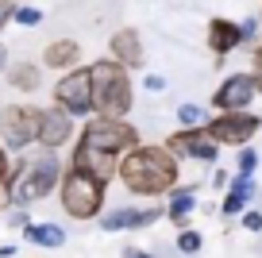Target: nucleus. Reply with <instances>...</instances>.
I'll list each match as a JSON object with an SVG mask.
<instances>
[{"label":"nucleus","mask_w":262,"mask_h":258,"mask_svg":"<svg viewBox=\"0 0 262 258\" xmlns=\"http://www.w3.org/2000/svg\"><path fill=\"white\" fill-rule=\"evenodd\" d=\"M120 185L131 197H143V201H158V197H170L181 185V158L170 154L166 143H143L131 154H123L120 162Z\"/></svg>","instance_id":"f257e3e1"},{"label":"nucleus","mask_w":262,"mask_h":258,"mask_svg":"<svg viewBox=\"0 0 262 258\" xmlns=\"http://www.w3.org/2000/svg\"><path fill=\"white\" fill-rule=\"evenodd\" d=\"M66 169L70 166L62 162L58 150L35 146V150H27V154H16V169H12V185H8L12 208H31V204L47 201L50 193H58Z\"/></svg>","instance_id":"f03ea898"},{"label":"nucleus","mask_w":262,"mask_h":258,"mask_svg":"<svg viewBox=\"0 0 262 258\" xmlns=\"http://www.w3.org/2000/svg\"><path fill=\"white\" fill-rule=\"evenodd\" d=\"M89 77H93V116H116L127 120L135 108V85H131V70L120 66L116 58H97L89 62Z\"/></svg>","instance_id":"7ed1b4c3"},{"label":"nucleus","mask_w":262,"mask_h":258,"mask_svg":"<svg viewBox=\"0 0 262 258\" xmlns=\"http://www.w3.org/2000/svg\"><path fill=\"white\" fill-rule=\"evenodd\" d=\"M104 189L97 178H89V174H81V169H66L62 185H58V204H62V212L70 220H81V224H89V220H100L104 216Z\"/></svg>","instance_id":"20e7f679"},{"label":"nucleus","mask_w":262,"mask_h":258,"mask_svg":"<svg viewBox=\"0 0 262 258\" xmlns=\"http://www.w3.org/2000/svg\"><path fill=\"white\" fill-rule=\"evenodd\" d=\"M77 143H89V146H97V150H108V154H116V158H123V154H131L135 146H143V139H139V127L127 123V120L89 116V120L81 123V131H77Z\"/></svg>","instance_id":"39448f33"},{"label":"nucleus","mask_w":262,"mask_h":258,"mask_svg":"<svg viewBox=\"0 0 262 258\" xmlns=\"http://www.w3.org/2000/svg\"><path fill=\"white\" fill-rule=\"evenodd\" d=\"M42 127V108L35 104H4L0 108V143L12 154H27L39 146Z\"/></svg>","instance_id":"423d86ee"},{"label":"nucleus","mask_w":262,"mask_h":258,"mask_svg":"<svg viewBox=\"0 0 262 258\" xmlns=\"http://www.w3.org/2000/svg\"><path fill=\"white\" fill-rule=\"evenodd\" d=\"M54 104L66 108L74 120H89L97 108H93V77H89V66H77V70L62 73L54 81Z\"/></svg>","instance_id":"0eeeda50"},{"label":"nucleus","mask_w":262,"mask_h":258,"mask_svg":"<svg viewBox=\"0 0 262 258\" xmlns=\"http://www.w3.org/2000/svg\"><path fill=\"white\" fill-rule=\"evenodd\" d=\"M205 131L220 146H251V139L262 131V116L254 112H212V120L205 123Z\"/></svg>","instance_id":"6e6552de"},{"label":"nucleus","mask_w":262,"mask_h":258,"mask_svg":"<svg viewBox=\"0 0 262 258\" xmlns=\"http://www.w3.org/2000/svg\"><path fill=\"white\" fill-rule=\"evenodd\" d=\"M254 97H258V81L251 70H235L216 85L212 93V108L216 112H251Z\"/></svg>","instance_id":"1a4fd4ad"},{"label":"nucleus","mask_w":262,"mask_h":258,"mask_svg":"<svg viewBox=\"0 0 262 258\" xmlns=\"http://www.w3.org/2000/svg\"><path fill=\"white\" fill-rule=\"evenodd\" d=\"M166 146H170V154H178L181 162L193 158V162H205V166H216V162H220V143H216L205 127H178L173 135H166Z\"/></svg>","instance_id":"9d476101"},{"label":"nucleus","mask_w":262,"mask_h":258,"mask_svg":"<svg viewBox=\"0 0 262 258\" xmlns=\"http://www.w3.org/2000/svg\"><path fill=\"white\" fill-rule=\"evenodd\" d=\"M120 162L123 158H116V154H108V150H97V146H89V143L70 146V166L89 174V178H97L100 185H112V181L120 178Z\"/></svg>","instance_id":"9b49d317"},{"label":"nucleus","mask_w":262,"mask_h":258,"mask_svg":"<svg viewBox=\"0 0 262 258\" xmlns=\"http://www.w3.org/2000/svg\"><path fill=\"white\" fill-rule=\"evenodd\" d=\"M77 143V120L66 108H42V127H39V146L42 150H58L62 154L66 146Z\"/></svg>","instance_id":"f8f14e48"},{"label":"nucleus","mask_w":262,"mask_h":258,"mask_svg":"<svg viewBox=\"0 0 262 258\" xmlns=\"http://www.w3.org/2000/svg\"><path fill=\"white\" fill-rule=\"evenodd\" d=\"M205 39H208L212 58L224 62L231 50L243 47V24H235V19H228V16H212V19H208V35H205Z\"/></svg>","instance_id":"ddd939ff"},{"label":"nucleus","mask_w":262,"mask_h":258,"mask_svg":"<svg viewBox=\"0 0 262 258\" xmlns=\"http://www.w3.org/2000/svg\"><path fill=\"white\" fill-rule=\"evenodd\" d=\"M108 58H116V62L127 66V70H139V66L147 62L139 31H135V27H120V31H112V39H108Z\"/></svg>","instance_id":"4468645a"},{"label":"nucleus","mask_w":262,"mask_h":258,"mask_svg":"<svg viewBox=\"0 0 262 258\" xmlns=\"http://www.w3.org/2000/svg\"><path fill=\"white\" fill-rule=\"evenodd\" d=\"M81 66V42L77 39H50L42 47V70H54V73H70Z\"/></svg>","instance_id":"2eb2a0df"},{"label":"nucleus","mask_w":262,"mask_h":258,"mask_svg":"<svg viewBox=\"0 0 262 258\" xmlns=\"http://www.w3.org/2000/svg\"><path fill=\"white\" fill-rule=\"evenodd\" d=\"M254 201H258V185H254V178H231L228 193L220 197V216H243L247 208H254Z\"/></svg>","instance_id":"dca6fc26"},{"label":"nucleus","mask_w":262,"mask_h":258,"mask_svg":"<svg viewBox=\"0 0 262 258\" xmlns=\"http://www.w3.org/2000/svg\"><path fill=\"white\" fill-rule=\"evenodd\" d=\"M193 212H196V185H178L170 197H166V220H170L178 231L189 227Z\"/></svg>","instance_id":"f3484780"},{"label":"nucleus","mask_w":262,"mask_h":258,"mask_svg":"<svg viewBox=\"0 0 262 258\" xmlns=\"http://www.w3.org/2000/svg\"><path fill=\"white\" fill-rule=\"evenodd\" d=\"M4 77H8V85L16 93H39L42 89V62H12Z\"/></svg>","instance_id":"a211bd4d"},{"label":"nucleus","mask_w":262,"mask_h":258,"mask_svg":"<svg viewBox=\"0 0 262 258\" xmlns=\"http://www.w3.org/2000/svg\"><path fill=\"white\" fill-rule=\"evenodd\" d=\"M24 239L42 247V250H58V247H66V227L50 224V220H35V224L24 227Z\"/></svg>","instance_id":"6ab92c4d"},{"label":"nucleus","mask_w":262,"mask_h":258,"mask_svg":"<svg viewBox=\"0 0 262 258\" xmlns=\"http://www.w3.org/2000/svg\"><path fill=\"white\" fill-rule=\"evenodd\" d=\"M135 204H120V208L100 216V231H135Z\"/></svg>","instance_id":"aec40b11"},{"label":"nucleus","mask_w":262,"mask_h":258,"mask_svg":"<svg viewBox=\"0 0 262 258\" xmlns=\"http://www.w3.org/2000/svg\"><path fill=\"white\" fill-rule=\"evenodd\" d=\"M12 169H16V154L0 143V208H12L8 201V185H12Z\"/></svg>","instance_id":"412c9836"},{"label":"nucleus","mask_w":262,"mask_h":258,"mask_svg":"<svg viewBox=\"0 0 262 258\" xmlns=\"http://www.w3.org/2000/svg\"><path fill=\"white\" fill-rule=\"evenodd\" d=\"M212 120V112L201 104H178V127H205Z\"/></svg>","instance_id":"4be33fe9"},{"label":"nucleus","mask_w":262,"mask_h":258,"mask_svg":"<svg viewBox=\"0 0 262 258\" xmlns=\"http://www.w3.org/2000/svg\"><path fill=\"white\" fill-rule=\"evenodd\" d=\"M173 247H178L181 254H201V250H205V235H201V231H193V227H185V231H178Z\"/></svg>","instance_id":"5701e85b"},{"label":"nucleus","mask_w":262,"mask_h":258,"mask_svg":"<svg viewBox=\"0 0 262 258\" xmlns=\"http://www.w3.org/2000/svg\"><path fill=\"white\" fill-rule=\"evenodd\" d=\"M254 169H258V150L254 146H239L235 150V174L239 178H254Z\"/></svg>","instance_id":"b1692460"},{"label":"nucleus","mask_w":262,"mask_h":258,"mask_svg":"<svg viewBox=\"0 0 262 258\" xmlns=\"http://www.w3.org/2000/svg\"><path fill=\"white\" fill-rule=\"evenodd\" d=\"M12 24H19V27H39V24H42V12L31 8V4H24V8H16V19H12Z\"/></svg>","instance_id":"393cba45"},{"label":"nucleus","mask_w":262,"mask_h":258,"mask_svg":"<svg viewBox=\"0 0 262 258\" xmlns=\"http://www.w3.org/2000/svg\"><path fill=\"white\" fill-rule=\"evenodd\" d=\"M258 31H262V19L258 16H251V19H243V47H262L258 42Z\"/></svg>","instance_id":"a878e982"},{"label":"nucleus","mask_w":262,"mask_h":258,"mask_svg":"<svg viewBox=\"0 0 262 258\" xmlns=\"http://www.w3.org/2000/svg\"><path fill=\"white\" fill-rule=\"evenodd\" d=\"M4 220H8V227H16V231H24L27 224H35L27 208H8V216H4Z\"/></svg>","instance_id":"bb28decb"},{"label":"nucleus","mask_w":262,"mask_h":258,"mask_svg":"<svg viewBox=\"0 0 262 258\" xmlns=\"http://www.w3.org/2000/svg\"><path fill=\"white\" fill-rule=\"evenodd\" d=\"M239 224H243V231H262V208H247Z\"/></svg>","instance_id":"cd10ccee"},{"label":"nucleus","mask_w":262,"mask_h":258,"mask_svg":"<svg viewBox=\"0 0 262 258\" xmlns=\"http://www.w3.org/2000/svg\"><path fill=\"white\" fill-rule=\"evenodd\" d=\"M231 178H235V174H228V169H220V166H212V189H220V193H228V185H231Z\"/></svg>","instance_id":"c85d7f7f"},{"label":"nucleus","mask_w":262,"mask_h":258,"mask_svg":"<svg viewBox=\"0 0 262 258\" xmlns=\"http://www.w3.org/2000/svg\"><path fill=\"white\" fill-rule=\"evenodd\" d=\"M251 73H254V81H258V97H262V47L251 50Z\"/></svg>","instance_id":"c756f323"},{"label":"nucleus","mask_w":262,"mask_h":258,"mask_svg":"<svg viewBox=\"0 0 262 258\" xmlns=\"http://www.w3.org/2000/svg\"><path fill=\"white\" fill-rule=\"evenodd\" d=\"M143 89H147V93H162L166 77H162V73H147V77H143Z\"/></svg>","instance_id":"7c9ffc66"},{"label":"nucleus","mask_w":262,"mask_h":258,"mask_svg":"<svg viewBox=\"0 0 262 258\" xmlns=\"http://www.w3.org/2000/svg\"><path fill=\"white\" fill-rule=\"evenodd\" d=\"M12 19H16V4H12V0H0V27L12 24Z\"/></svg>","instance_id":"2f4dec72"},{"label":"nucleus","mask_w":262,"mask_h":258,"mask_svg":"<svg viewBox=\"0 0 262 258\" xmlns=\"http://www.w3.org/2000/svg\"><path fill=\"white\" fill-rule=\"evenodd\" d=\"M12 66V54H8V42H0V73H8Z\"/></svg>","instance_id":"473e14b6"},{"label":"nucleus","mask_w":262,"mask_h":258,"mask_svg":"<svg viewBox=\"0 0 262 258\" xmlns=\"http://www.w3.org/2000/svg\"><path fill=\"white\" fill-rule=\"evenodd\" d=\"M123 258H155V254L143 250V247H127V250H123Z\"/></svg>","instance_id":"72a5a7b5"},{"label":"nucleus","mask_w":262,"mask_h":258,"mask_svg":"<svg viewBox=\"0 0 262 258\" xmlns=\"http://www.w3.org/2000/svg\"><path fill=\"white\" fill-rule=\"evenodd\" d=\"M258 19H262V8H258Z\"/></svg>","instance_id":"f704fd0d"}]
</instances>
